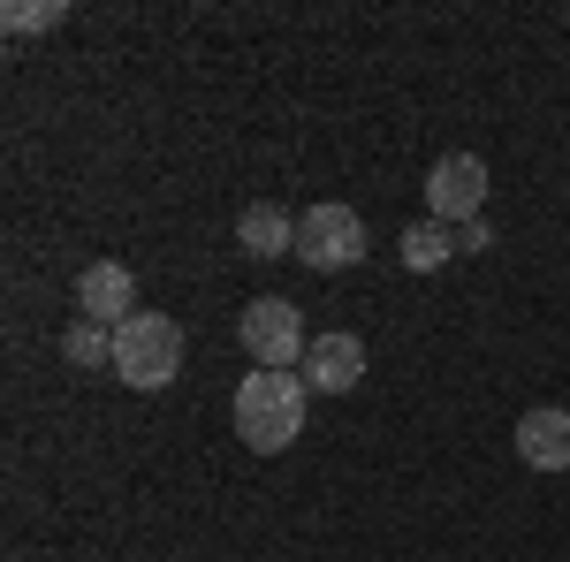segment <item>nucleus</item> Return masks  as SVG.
I'll return each instance as SVG.
<instances>
[{"label":"nucleus","mask_w":570,"mask_h":562,"mask_svg":"<svg viewBox=\"0 0 570 562\" xmlns=\"http://www.w3.org/2000/svg\"><path fill=\"white\" fill-rule=\"evenodd\" d=\"M236 244H244L252 259H282V252H297V220L282 214V206H244Z\"/></svg>","instance_id":"obj_9"},{"label":"nucleus","mask_w":570,"mask_h":562,"mask_svg":"<svg viewBox=\"0 0 570 562\" xmlns=\"http://www.w3.org/2000/svg\"><path fill=\"white\" fill-rule=\"evenodd\" d=\"M236 343L252 349L259 373H297L305 349H312V335H305V312H297L289 297H252L244 319H236Z\"/></svg>","instance_id":"obj_3"},{"label":"nucleus","mask_w":570,"mask_h":562,"mask_svg":"<svg viewBox=\"0 0 570 562\" xmlns=\"http://www.w3.org/2000/svg\"><path fill=\"white\" fill-rule=\"evenodd\" d=\"M456 244H464V252H487V244H494V228H487V214H480V220H464V228H456Z\"/></svg>","instance_id":"obj_13"},{"label":"nucleus","mask_w":570,"mask_h":562,"mask_svg":"<svg viewBox=\"0 0 570 562\" xmlns=\"http://www.w3.org/2000/svg\"><path fill=\"white\" fill-rule=\"evenodd\" d=\"M61 16H69V8H61V0H16V8H8V16H0V23H8V31H53V23H61Z\"/></svg>","instance_id":"obj_12"},{"label":"nucleus","mask_w":570,"mask_h":562,"mask_svg":"<svg viewBox=\"0 0 570 562\" xmlns=\"http://www.w3.org/2000/svg\"><path fill=\"white\" fill-rule=\"evenodd\" d=\"M183 373V327L168 312H137L130 327H115V381L122 388H168Z\"/></svg>","instance_id":"obj_2"},{"label":"nucleus","mask_w":570,"mask_h":562,"mask_svg":"<svg viewBox=\"0 0 570 562\" xmlns=\"http://www.w3.org/2000/svg\"><path fill=\"white\" fill-rule=\"evenodd\" d=\"M487 190H494V183H487L480 152H449V160H434V175H426V220L464 228V220H480Z\"/></svg>","instance_id":"obj_5"},{"label":"nucleus","mask_w":570,"mask_h":562,"mask_svg":"<svg viewBox=\"0 0 570 562\" xmlns=\"http://www.w3.org/2000/svg\"><path fill=\"white\" fill-rule=\"evenodd\" d=\"M297 259H305L312 274H343V266H357L365 259V220H357L343 198L297 214Z\"/></svg>","instance_id":"obj_4"},{"label":"nucleus","mask_w":570,"mask_h":562,"mask_svg":"<svg viewBox=\"0 0 570 562\" xmlns=\"http://www.w3.org/2000/svg\"><path fill=\"white\" fill-rule=\"evenodd\" d=\"M305 373H244V388H236V441L244 448H259V456H282L297 433H305Z\"/></svg>","instance_id":"obj_1"},{"label":"nucleus","mask_w":570,"mask_h":562,"mask_svg":"<svg viewBox=\"0 0 570 562\" xmlns=\"http://www.w3.org/2000/svg\"><path fill=\"white\" fill-rule=\"evenodd\" d=\"M61 357H69L77 373H99V365H115V335H107V327H91V319H77V327L61 335Z\"/></svg>","instance_id":"obj_11"},{"label":"nucleus","mask_w":570,"mask_h":562,"mask_svg":"<svg viewBox=\"0 0 570 562\" xmlns=\"http://www.w3.org/2000/svg\"><path fill=\"white\" fill-rule=\"evenodd\" d=\"M518 456L532 472H570V411L563 403H532L518 418Z\"/></svg>","instance_id":"obj_8"},{"label":"nucleus","mask_w":570,"mask_h":562,"mask_svg":"<svg viewBox=\"0 0 570 562\" xmlns=\"http://www.w3.org/2000/svg\"><path fill=\"white\" fill-rule=\"evenodd\" d=\"M77 319H91V327H130L137 319V274L130 266H115V259H99L77 274Z\"/></svg>","instance_id":"obj_6"},{"label":"nucleus","mask_w":570,"mask_h":562,"mask_svg":"<svg viewBox=\"0 0 570 562\" xmlns=\"http://www.w3.org/2000/svg\"><path fill=\"white\" fill-rule=\"evenodd\" d=\"M357 381H365V343H357L351 327L312 335V349H305V388L312 395H351Z\"/></svg>","instance_id":"obj_7"},{"label":"nucleus","mask_w":570,"mask_h":562,"mask_svg":"<svg viewBox=\"0 0 570 562\" xmlns=\"http://www.w3.org/2000/svg\"><path fill=\"white\" fill-rule=\"evenodd\" d=\"M395 252H403V274H434V266H449L464 244H456V228H449V220H411Z\"/></svg>","instance_id":"obj_10"}]
</instances>
